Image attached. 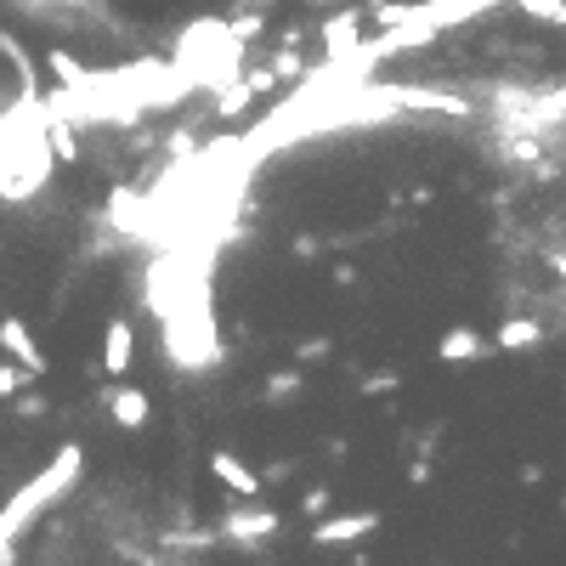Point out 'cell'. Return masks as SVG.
<instances>
[{
	"instance_id": "30bf717a",
	"label": "cell",
	"mask_w": 566,
	"mask_h": 566,
	"mask_svg": "<svg viewBox=\"0 0 566 566\" xmlns=\"http://www.w3.org/2000/svg\"><path fill=\"white\" fill-rule=\"evenodd\" d=\"M108 414H114V425H125V430H142V425H148V396H142L137 385H119V391L108 396Z\"/></svg>"
},
{
	"instance_id": "277c9868",
	"label": "cell",
	"mask_w": 566,
	"mask_h": 566,
	"mask_svg": "<svg viewBox=\"0 0 566 566\" xmlns=\"http://www.w3.org/2000/svg\"><path fill=\"white\" fill-rule=\"evenodd\" d=\"M374 527H380V516H374V510L328 516V521H317V527H312V544H323V550H340V544H357V539H369Z\"/></svg>"
},
{
	"instance_id": "9a60e30c",
	"label": "cell",
	"mask_w": 566,
	"mask_h": 566,
	"mask_svg": "<svg viewBox=\"0 0 566 566\" xmlns=\"http://www.w3.org/2000/svg\"><path fill=\"white\" fill-rule=\"evenodd\" d=\"M23 380H35V374L23 369V362H0V396H12V391H18Z\"/></svg>"
},
{
	"instance_id": "2e32d148",
	"label": "cell",
	"mask_w": 566,
	"mask_h": 566,
	"mask_svg": "<svg viewBox=\"0 0 566 566\" xmlns=\"http://www.w3.org/2000/svg\"><path fill=\"white\" fill-rule=\"evenodd\" d=\"M18 414H23V419H41V414H46V396H41V391L18 396Z\"/></svg>"
},
{
	"instance_id": "d6986e66",
	"label": "cell",
	"mask_w": 566,
	"mask_h": 566,
	"mask_svg": "<svg viewBox=\"0 0 566 566\" xmlns=\"http://www.w3.org/2000/svg\"><path fill=\"white\" fill-rule=\"evenodd\" d=\"M18 7H35V12H51V7H80V0H18Z\"/></svg>"
},
{
	"instance_id": "7a4b0ae2",
	"label": "cell",
	"mask_w": 566,
	"mask_h": 566,
	"mask_svg": "<svg viewBox=\"0 0 566 566\" xmlns=\"http://www.w3.org/2000/svg\"><path fill=\"white\" fill-rule=\"evenodd\" d=\"M0 351H7L12 362H23L28 374H46L51 362H46V351H41V340H35V328H28L23 317H0Z\"/></svg>"
},
{
	"instance_id": "e0dca14e",
	"label": "cell",
	"mask_w": 566,
	"mask_h": 566,
	"mask_svg": "<svg viewBox=\"0 0 566 566\" xmlns=\"http://www.w3.org/2000/svg\"><path fill=\"white\" fill-rule=\"evenodd\" d=\"M380 391H396V374L385 369V374H369L362 380V396H380Z\"/></svg>"
},
{
	"instance_id": "8992f818",
	"label": "cell",
	"mask_w": 566,
	"mask_h": 566,
	"mask_svg": "<svg viewBox=\"0 0 566 566\" xmlns=\"http://www.w3.org/2000/svg\"><path fill=\"white\" fill-rule=\"evenodd\" d=\"M210 476H216L227 493H239V498H255V493H261V476H255L232 448H216V453H210Z\"/></svg>"
},
{
	"instance_id": "ac0fdd59",
	"label": "cell",
	"mask_w": 566,
	"mask_h": 566,
	"mask_svg": "<svg viewBox=\"0 0 566 566\" xmlns=\"http://www.w3.org/2000/svg\"><path fill=\"white\" fill-rule=\"evenodd\" d=\"M328 351V340H307V346H294V362H312V357H323Z\"/></svg>"
},
{
	"instance_id": "7402d4cb",
	"label": "cell",
	"mask_w": 566,
	"mask_h": 566,
	"mask_svg": "<svg viewBox=\"0 0 566 566\" xmlns=\"http://www.w3.org/2000/svg\"><path fill=\"white\" fill-rule=\"evenodd\" d=\"M561 510H566V498H561Z\"/></svg>"
},
{
	"instance_id": "7c38bea8",
	"label": "cell",
	"mask_w": 566,
	"mask_h": 566,
	"mask_svg": "<svg viewBox=\"0 0 566 566\" xmlns=\"http://www.w3.org/2000/svg\"><path fill=\"white\" fill-rule=\"evenodd\" d=\"M294 391H301V369H278L261 385V403H278V396H294Z\"/></svg>"
},
{
	"instance_id": "44dd1931",
	"label": "cell",
	"mask_w": 566,
	"mask_h": 566,
	"mask_svg": "<svg viewBox=\"0 0 566 566\" xmlns=\"http://www.w3.org/2000/svg\"><path fill=\"white\" fill-rule=\"evenodd\" d=\"M307 7H328V0H307Z\"/></svg>"
},
{
	"instance_id": "3957f363",
	"label": "cell",
	"mask_w": 566,
	"mask_h": 566,
	"mask_svg": "<svg viewBox=\"0 0 566 566\" xmlns=\"http://www.w3.org/2000/svg\"><path fill=\"white\" fill-rule=\"evenodd\" d=\"M284 521H278V510H261V505H239V510H227L221 516V532L232 544H261V539H273Z\"/></svg>"
},
{
	"instance_id": "ffe728a7",
	"label": "cell",
	"mask_w": 566,
	"mask_h": 566,
	"mask_svg": "<svg viewBox=\"0 0 566 566\" xmlns=\"http://www.w3.org/2000/svg\"><path fill=\"white\" fill-rule=\"evenodd\" d=\"M550 266H555V273L566 278V250H561V255H550Z\"/></svg>"
},
{
	"instance_id": "52a82bcc",
	"label": "cell",
	"mask_w": 566,
	"mask_h": 566,
	"mask_svg": "<svg viewBox=\"0 0 566 566\" xmlns=\"http://www.w3.org/2000/svg\"><path fill=\"white\" fill-rule=\"evenodd\" d=\"M362 18H369V7H346L340 18L323 23V46H328V57H335V62L362 46Z\"/></svg>"
},
{
	"instance_id": "6da1fadb",
	"label": "cell",
	"mask_w": 566,
	"mask_h": 566,
	"mask_svg": "<svg viewBox=\"0 0 566 566\" xmlns=\"http://www.w3.org/2000/svg\"><path fill=\"white\" fill-rule=\"evenodd\" d=\"M80 464H85V453H80L74 442H69V448H57L46 471H41L35 482H28L7 510H0V561H12L18 532H23V527H35V516H41V510H51L57 498H69V487L80 482Z\"/></svg>"
},
{
	"instance_id": "ba28073f",
	"label": "cell",
	"mask_w": 566,
	"mask_h": 566,
	"mask_svg": "<svg viewBox=\"0 0 566 566\" xmlns=\"http://www.w3.org/2000/svg\"><path fill=\"white\" fill-rule=\"evenodd\" d=\"M130 357H137V328H130L125 317H114L108 335H103V369L119 380V374H130Z\"/></svg>"
},
{
	"instance_id": "4fadbf2b",
	"label": "cell",
	"mask_w": 566,
	"mask_h": 566,
	"mask_svg": "<svg viewBox=\"0 0 566 566\" xmlns=\"http://www.w3.org/2000/svg\"><path fill=\"white\" fill-rule=\"evenodd\" d=\"M516 7L539 23H566V0H516Z\"/></svg>"
},
{
	"instance_id": "9c48e42d",
	"label": "cell",
	"mask_w": 566,
	"mask_h": 566,
	"mask_svg": "<svg viewBox=\"0 0 566 566\" xmlns=\"http://www.w3.org/2000/svg\"><path fill=\"white\" fill-rule=\"evenodd\" d=\"M539 340H544L539 317H505V323H498V335H493V351H532Z\"/></svg>"
},
{
	"instance_id": "8fae6325",
	"label": "cell",
	"mask_w": 566,
	"mask_h": 566,
	"mask_svg": "<svg viewBox=\"0 0 566 566\" xmlns=\"http://www.w3.org/2000/svg\"><path fill=\"white\" fill-rule=\"evenodd\" d=\"M46 69H51L62 85H85V80H91V69H85V62H80L74 51H62V46H57V51H46Z\"/></svg>"
},
{
	"instance_id": "5b68a950",
	"label": "cell",
	"mask_w": 566,
	"mask_h": 566,
	"mask_svg": "<svg viewBox=\"0 0 566 566\" xmlns=\"http://www.w3.org/2000/svg\"><path fill=\"white\" fill-rule=\"evenodd\" d=\"M437 357H442V362H453V369H464V362L493 357V340L482 335V328H471V323H453L448 335L437 340Z\"/></svg>"
},
{
	"instance_id": "5bb4252c",
	"label": "cell",
	"mask_w": 566,
	"mask_h": 566,
	"mask_svg": "<svg viewBox=\"0 0 566 566\" xmlns=\"http://www.w3.org/2000/svg\"><path fill=\"white\" fill-rule=\"evenodd\" d=\"M328 505H335V493H328V487H312V493L301 498V510H307L312 521H323V516H328Z\"/></svg>"
}]
</instances>
